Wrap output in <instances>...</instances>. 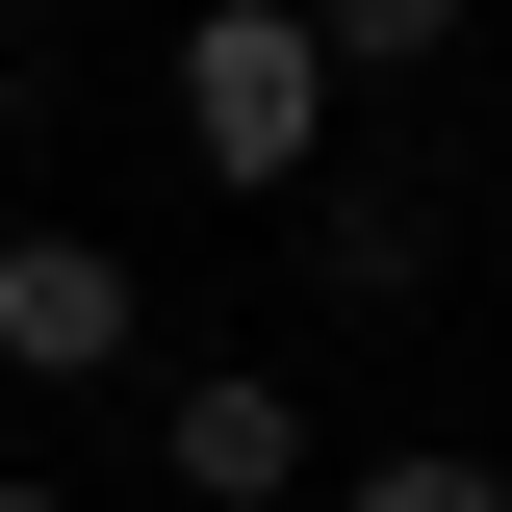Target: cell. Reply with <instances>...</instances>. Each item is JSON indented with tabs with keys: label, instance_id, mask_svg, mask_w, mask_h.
<instances>
[{
	"label": "cell",
	"instance_id": "obj_1",
	"mask_svg": "<svg viewBox=\"0 0 512 512\" xmlns=\"http://www.w3.org/2000/svg\"><path fill=\"white\" fill-rule=\"evenodd\" d=\"M180 154L231 205H308L333 180V52H308V0H180Z\"/></svg>",
	"mask_w": 512,
	"mask_h": 512
},
{
	"label": "cell",
	"instance_id": "obj_2",
	"mask_svg": "<svg viewBox=\"0 0 512 512\" xmlns=\"http://www.w3.org/2000/svg\"><path fill=\"white\" fill-rule=\"evenodd\" d=\"M128 256L103 231H0V384H128Z\"/></svg>",
	"mask_w": 512,
	"mask_h": 512
},
{
	"label": "cell",
	"instance_id": "obj_3",
	"mask_svg": "<svg viewBox=\"0 0 512 512\" xmlns=\"http://www.w3.org/2000/svg\"><path fill=\"white\" fill-rule=\"evenodd\" d=\"M154 487H180V512H282V487H308V384L205 359L180 410H154Z\"/></svg>",
	"mask_w": 512,
	"mask_h": 512
},
{
	"label": "cell",
	"instance_id": "obj_4",
	"mask_svg": "<svg viewBox=\"0 0 512 512\" xmlns=\"http://www.w3.org/2000/svg\"><path fill=\"white\" fill-rule=\"evenodd\" d=\"M308 52H333V77H436V52H461V0H308Z\"/></svg>",
	"mask_w": 512,
	"mask_h": 512
},
{
	"label": "cell",
	"instance_id": "obj_5",
	"mask_svg": "<svg viewBox=\"0 0 512 512\" xmlns=\"http://www.w3.org/2000/svg\"><path fill=\"white\" fill-rule=\"evenodd\" d=\"M359 512H512V461H436V436H410V461H359Z\"/></svg>",
	"mask_w": 512,
	"mask_h": 512
},
{
	"label": "cell",
	"instance_id": "obj_6",
	"mask_svg": "<svg viewBox=\"0 0 512 512\" xmlns=\"http://www.w3.org/2000/svg\"><path fill=\"white\" fill-rule=\"evenodd\" d=\"M0 512H77V487H0Z\"/></svg>",
	"mask_w": 512,
	"mask_h": 512
}]
</instances>
